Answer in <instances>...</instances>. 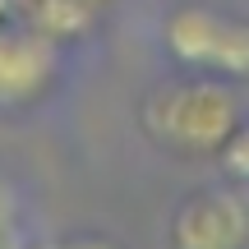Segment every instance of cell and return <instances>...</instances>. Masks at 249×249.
I'll return each mask as SVG.
<instances>
[{
    "instance_id": "3",
    "label": "cell",
    "mask_w": 249,
    "mask_h": 249,
    "mask_svg": "<svg viewBox=\"0 0 249 249\" xmlns=\"http://www.w3.org/2000/svg\"><path fill=\"white\" fill-rule=\"evenodd\" d=\"M249 245V203L240 194L203 189L185 198L171 222V249H245Z\"/></svg>"
},
{
    "instance_id": "2",
    "label": "cell",
    "mask_w": 249,
    "mask_h": 249,
    "mask_svg": "<svg viewBox=\"0 0 249 249\" xmlns=\"http://www.w3.org/2000/svg\"><path fill=\"white\" fill-rule=\"evenodd\" d=\"M171 60L208 79H249V18L213 5H176L161 23Z\"/></svg>"
},
{
    "instance_id": "6",
    "label": "cell",
    "mask_w": 249,
    "mask_h": 249,
    "mask_svg": "<svg viewBox=\"0 0 249 249\" xmlns=\"http://www.w3.org/2000/svg\"><path fill=\"white\" fill-rule=\"evenodd\" d=\"M14 231H18V213H14V194L0 185V249H14Z\"/></svg>"
},
{
    "instance_id": "8",
    "label": "cell",
    "mask_w": 249,
    "mask_h": 249,
    "mask_svg": "<svg viewBox=\"0 0 249 249\" xmlns=\"http://www.w3.org/2000/svg\"><path fill=\"white\" fill-rule=\"evenodd\" d=\"M5 14H9V0H0V23H5Z\"/></svg>"
},
{
    "instance_id": "4",
    "label": "cell",
    "mask_w": 249,
    "mask_h": 249,
    "mask_svg": "<svg viewBox=\"0 0 249 249\" xmlns=\"http://www.w3.org/2000/svg\"><path fill=\"white\" fill-rule=\"evenodd\" d=\"M55 37L0 23V107H23L55 83Z\"/></svg>"
},
{
    "instance_id": "7",
    "label": "cell",
    "mask_w": 249,
    "mask_h": 249,
    "mask_svg": "<svg viewBox=\"0 0 249 249\" xmlns=\"http://www.w3.org/2000/svg\"><path fill=\"white\" fill-rule=\"evenodd\" d=\"M37 249H116V245H107L102 235H55V240H42Z\"/></svg>"
},
{
    "instance_id": "1",
    "label": "cell",
    "mask_w": 249,
    "mask_h": 249,
    "mask_svg": "<svg viewBox=\"0 0 249 249\" xmlns=\"http://www.w3.org/2000/svg\"><path fill=\"white\" fill-rule=\"evenodd\" d=\"M143 124L157 143L176 152H222L226 139L240 129V107H235L226 79L194 74L189 83L157 88L143 102Z\"/></svg>"
},
{
    "instance_id": "5",
    "label": "cell",
    "mask_w": 249,
    "mask_h": 249,
    "mask_svg": "<svg viewBox=\"0 0 249 249\" xmlns=\"http://www.w3.org/2000/svg\"><path fill=\"white\" fill-rule=\"evenodd\" d=\"M217 157H222V166H226L231 180H245L249 185V124H240V129L226 139V148L217 152Z\"/></svg>"
}]
</instances>
